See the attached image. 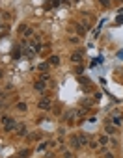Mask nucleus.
<instances>
[{
  "label": "nucleus",
  "mask_w": 123,
  "mask_h": 158,
  "mask_svg": "<svg viewBox=\"0 0 123 158\" xmlns=\"http://www.w3.org/2000/svg\"><path fill=\"white\" fill-rule=\"evenodd\" d=\"M117 58H123V50H119V52H117Z\"/></svg>",
  "instance_id": "30"
},
{
  "label": "nucleus",
  "mask_w": 123,
  "mask_h": 158,
  "mask_svg": "<svg viewBox=\"0 0 123 158\" xmlns=\"http://www.w3.org/2000/svg\"><path fill=\"white\" fill-rule=\"evenodd\" d=\"M99 4H101L102 8H106V9H108V8L112 6V0H99Z\"/></svg>",
  "instance_id": "16"
},
{
  "label": "nucleus",
  "mask_w": 123,
  "mask_h": 158,
  "mask_svg": "<svg viewBox=\"0 0 123 158\" xmlns=\"http://www.w3.org/2000/svg\"><path fill=\"white\" fill-rule=\"evenodd\" d=\"M71 2H78V0H71Z\"/></svg>",
  "instance_id": "33"
},
{
  "label": "nucleus",
  "mask_w": 123,
  "mask_h": 158,
  "mask_svg": "<svg viewBox=\"0 0 123 158\" xmlns=\"http://www.w3.org/2000/svg\"><path fill=\"white\" fill-rule=\"evenodd\" d=\"M64 156H67V158H71V156H73V152H71V151H65V152H64Z\"/></svg>",
  "instance_id": "28"
},
{
  "label": "nucleus",
  "mask_w": 123,
  "mask_h": 158,
  "mask_svg": "<svg viewBox=\"0 0 123 158\" xmlns=\"http://www.w3.org/2000/svg\"><path fill=\"white\" fill-rule=\"evenodd\" d=\"M76 80H78V82H80L82 86H88V84H90V80H86L84 76H76Z\"/></svg>",
  "instance_id": "19"
},
{
  "label": "nucleus",
  "mask_w": 123,
  "mask_h": 158,
  "mask_svg": "<svg viewBox=\"0 0 123 158\" xmlns=\"http://www.w3.org/2000/svg\"><path fill=\"white\" fill-rule=\"evenodd\" d=\"M37 108L39 110H50V108H52V100H50V99H41L37 103Z\"/></svg>",
  "instance_id": "2"
},
{
  "label": "nucleus",
  "mask_w": 123,
  "mask_h": 158,
  "mask_svg": "<svg viewBox=\"0 0 123 158\" xmlns=\"http://www.w3.org/2000/svg\"><path fill=\"white\" fill-rule=\"evenodd\" d=\"M49 67H50L49 62H47V63H41V65H39V71H49Z\"/></svg>",
  "instance_id": "20"
},
{
  "label": "nucleus",
  "mask_w": 123,
  "mask_h": 158,
  "mask_svg": "<svg viewBox=\"0 0 123 158\" xmlns=\"http://www.w3.org/2000/svg\"><path fill=\"white\" fill-rule=\"evenodd\" d=\"M0 30H2V26H0Z\"/></svg>",
  "instance_id": "34"
},
{
  "label": "nucleus",
  "mask_w": 123,
  "mask_h": 158,
  "mask_svg": "<svg viewBox=\"0 0 123 158\" xmlns=\"http://www.w3.org/2000/svg\"><path fill=\"white\" fill-rule=\"evenodd\" d=\"M82 60H84L82 52H73V54H71V62H75V63H82Z\"/></svg>",
  "instance_id": "4"
},
{
  "label": "nucleus",
  "mask_w": 123,
  "mask_h": 158,
  "mask_svg": "<svg viewBox=\"0 0 123 158\" xmlns=\"http://www.w3.org/2000/svg\"><path fill=\"white\" fill-rule=\"evenodd\" d=\"M34 88L39 91V93H43V91H47V82H43V80H37V82L34 84Z\"/></svg>",
  "instance_id": "3"
},
{
  "label": "nucleus",
  "mask_w": 123,
  "mask_h": 158,
  "mask_svg": "<svg viewBox=\"0 0 123 158\" xmlns=\"http://www.w3.org/2000/svg\"><path fill=\"white\" fill-rule=\"evenodd\" d=\"M75 71H76V74H82V73H84V67H82V65L78 63V67H76Z\"/></svg>",
  "instance_id": "25"
},
{
  "label": "nucleus",
  "mask_w": 123,
  "mask_h": 158,
  "mask_svg": "<svg viewBox=\"0 0 123 158\" xmlns=\"http://www.w3.org/2000/svg\"><path fill=\"white\" fill-rule=\"evenodd\" d=\"M99 143H101V145L108 143V136H101V138H99Z\"/></svg>",
  "instance_id": "22"
},
{
  "label": "nucleus",
  "mask_w": 123,
  "mask_h": 158,
  "mask_svg": "<svg viewBox=\"0 0 123 158\" xmlns=\"http://www.w3.org/2000/svg\"><path fill=\"white\" fill-rule=\"evenodd\" d=\"M8 34H9V28L8 26H2V30H0V37H6Z\"/></svg>",
  "instance_id": "18"
},
{
  "label": "nucleus",
  "mask_w": 123,
  "mask_h": 158,
  "mask_svg": "<svg viewBox=\"0 0 123 158\" xmlns=\"http://www.w3.org/2000/svg\"><path fill=\"white\" fill-rule=\"evenodd\" d=\"M116 22H117V24H121V22H123V15H119V17L116 19Z\"/></svg>",
  "instance_id": "29"
},
{
  "label": "nucleus",
  "mask_w": 123,
  "mask_h": 158,
  "mask_svg": "<svg viewBox=\"0 0 123 158\" xmlns=\"http://www.w3.org/2000/svg\"><path fill=\"white\" fill-rule=\"evenodd\" d=\"M30 154V151L28 149H23V151H19V156H28Z\"/></svg>",
  "instance_id": "24"
},
{
  "label": "nucleus",
  "mask_w": 123,
  "mask_h": 158,
  "mask_svg": "<svg viewBox=\"0 0 123 158\" xmlns=\"http://www.w3.org/2000/svg\"><path fill=\"white\" fill-rule=\"evenodd\" d=\"M75 30H76V34H78V37H84L86 35V28L82 26L80 22H75Z\"/></svg>",
  "instance_id": "5"
},
{
  "label": "nucleus",
  "mask_w": 123,
  "mask_h": 158,
  "mask_svg": "<svg viewBox=\"0 0 123 158\" xmlns=\"http://www.w3.org/2000/svg\"><path fill=\"white\" fill-rule=\"evenodd\" d=\"M2 76H4V73H2V71H0V78H2Z\"/></svg>",
  "instance_id": "31"
},
{
  "label": "nucleus",
  "mask_w": 123,
  "mask_h": 158,
  "mask_svg": "<svg viewBox=\"0 0 123 158\" xmlns=\"http://www.w3.org/2000/svg\"><path fill=\"white\" fill-rule=\"evenodd\" d=\"M60 2H69V0H60Z\"/></svg>",
  "instance_id": "32"
},
{
  "label": "nucleus",
  "mask_w": 123,
  "mask_h": 158,
  "mask_svg": "<svg viewBox=\"0 0 123 158\" xmlns=\"http://www.w3.org/2000/svg\"><path fill=\"white\" fill-rule=\"evenodd\" d=\"M23 48H24V56H26L28 60H32L34 56H35V50L32 47H28V45H26V47H23Z\"/></svg>",
  "instance_id": "7"
},
{
  "label": "nucleus",
  "mask_w": 123,
  "mask_h": 158,
  "mask_svg": "<svg viewBox=\"0 0 123 158\" xmlns=\"http://www.w3.org/2000/svg\"><path fill=\"white\" fill-rule=\"evenodd\" d=\"M20 50H23V47H20V45H15V48L11 50V58L13 60H19L20 58Z\"/></svg>",
  "instance_id": "6"
},
{
  "label": "nucleus",
  "mask_w": 123,
  "mask_h": 158,
  "mask_svg": "<svg viewBox=\"0 0 123 158\" xmlns=\"http://www.w3.org/2000/svg\"><path fill=\"white\" fill-rule=\"evenodd\" d=\"M78 140H80V145H82V147H84V145H90V136H88V134H80Z\"/></svg>",
  "instance_id": "11"
},
{
  "label": "nucleus",
  "mask_w": 123,
  "mask_h": 158,
  "mask_svg": "<svg viewBox=\"0 0 123 158\" xmlns=\"http://www.w3.org/2000/svg\"><path fill=\"white\" fill-rule=\"evenodd\" d=\"M121 119H123V117H119V115H114V117H112V123H114L116 126H119V125H121Z\"/></svg>",
  "instance_id": "17"
},
{
  "label": "nucleus",
  "mask_w": 123,
  "mask_h": 158,
  "mask_svg": "<svg viewBox=\"0 0 123 158\" xmlns=\"http://www.w3.org/2000/svg\"><path fill=\"white\" fill-rule=\"evenodd\" d=\"M75 117H76V110H71V112H67V114H65V121H67V123H73Z\"/></svg>",
  "instance_id": "10"
},
{
  "label": "nucleus",
  "mask_w": 123,
  "mask_h": 158,
  "mask_svg": "<svg viewBox=\"0 0 123 158\" xmlns=\"http://www.w3.org/2000/svg\"><path fill=\"white\" fill-rule=\"evenodd\" d=\"M106 132H108V134H114V132H117V126L114 125V123H106Z\"/></svg>",
  "instance_id": "13"
},
{
  "label": "nucleus",
  "mask_w": 123,
  "mask_h": 158,
  "mask_svg": "<svg viewBox=\"0 0 123 158\" xmlns=\"http://www.w3.org/2000/svg\"><path fill=\"white\" fill-rule=\"evenodd\" d=\"M71 147L73 149H80V140H78V136H71Z\"/></svg>",
  "instance_id": "8"
},
{
  "label": "nucleus",
  "mask_w": 123,
  "mask_h": 158,
  "mask_svg": "<svg viewBox=\"0 0 123 158\" xmlns=\"http://www.w3.org/2000/svg\"><path fill=\"white\" fill-rule=\"evenodd\" d=\"M17 134L19 136H26V125H17Z\"/></svg>",
  "instance_id": "12"
},
{
  "label": "nucleus",
  "mask_w": 123,
  "mask_h": 158,
  "mask_svg": "<svg viewBox=\"0 0 123 158\" xmlns=\"http://www.w3.org/2000/svg\"><path fill=\"white\" fill-rule=\"evenodd\" d=\"M39 80H43V82H49V80H50V74H49V71H47V73L43 71V73L39 74Z\"/></svg>",
  "instance_id": "14"
},
{
  "label": "nucleus",
  "mask_w": 123,
  "mask_h": 158,
  "mask_svg": "<svg viewBox=\"0 0 123 158\" xmlns=\"http://www.w3.org/2000/svg\"><path fill=\"white\" fill-rule=\"evenodd\" d=\"M26 28H28V26H26V24L23 22V24H20V26H19V32H20V34H24V30H26Z\"/></svg>",
  "instance_id": "26"
},
{
  "label": "nucleus",
  "mask_w": 123,
  "mask_h": 158,
  "mask_svg": "<svg viewBox=\"0 0 123 158\" xmlns=\"http://www.w3.org/2000/svg\"><path fill=\"white\" fill-rule=\"evenodd\" d=\"M58 6H60V0H49L45 4V9H52V8H58Z\"/></svg>",
  "instance_id": "9"
},
{
  "label": "nucleus",
  "mask_w": 123,
  "mask_h": 158,
  "mask_svg": "<svg viewBox=\"0 0 123 158\" xmlns=\"http://www.w3.org/2000/svg\"><path fill=\"white\" fill-rule=\"evenodd\" d=\"M30 35H34V30L32 28H26V30H24V37H30Z\"/></svg>",
  "instance_id": "23"
},
{
  "label": "nucleus",
  "mask_w": 123,
  "mask_h": 158,
  "mask_svg": "<svg viewBox=\"0 0 123 158\" xmlns=\"http://www.w3.org/2000/svg\"><path fill=\"white\" fill-rule=\"evenodd\" d=\"M17 110H19V112H26V104H24V103H19V104H17Z\"/></svg>",
  "instance_id": "21"
},
{
  "label": "nucleus",
  "mask_w": 123,
  "mask_h": 158,
  "mask_svg": "<svg viewBox=\"0 0 123 158\" xmlns=\"http://www.w3.org/2000/svg\"><path fill=\"white\" fill-rule=\"evenodd\" d=\"M49 63H50V65H58V63H60V58H58V56H50V58H49Z\"/></svg>",
  "instance_id": "15"
},
{
  "label": "nucleus",
  "mask_w": 123,
  "mask_h": 158,
  "mask_svg": "<svg viewBox=\"0 0 123 158\" xmlns=\"http://www.w3.org/2000/svg\"><path fill=\"white\" fill-rule=\"evenodd\" d=\"M4 108H6V100L0 99V110H4Z\"/></svg>",
  "instance_id": "27"
},
{
  "label": "nucleus",
  "mask_w": 123,
  "mask_h": 158,
  "mask_svg": "<svg viewBox=\"0 0 123 158\" xmlns=\"http://www.w3.org/2000/svg\"><path fill=\"white\" fill-rule=\"evenodd\" d=\"M2 123H4V129L8 132H11L13 129H17V121L11 119V117H2Z\"/></svg>",
  "instance_id": "1"
}]
</instances>
